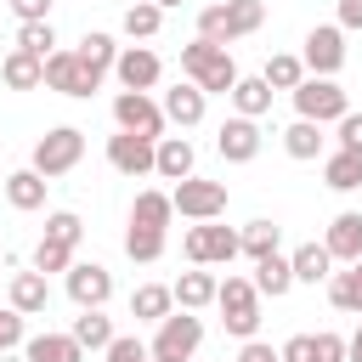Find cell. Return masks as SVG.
I'll return each instance as SVG.
<instances>
[{
  "label": "cell",
  "mask_w": 362,
  "mask_h": 362,
  "mask_svg": "<svg viewBox=\"0 0 362 362\" xmlns=\"http://www.w3.org/2000/svg\"><path fill=\"white\" fill-rule=\"evenodd\" d=\"M175 215H187V221H221L226 215V181H204V175H187V181H175Z\"/></svg>",
  "instance_id": "obj_11"
},
{
  "label": "cell",
  "mask_w": 362,
  "mask_h": 362,
  "mask_svg": "<svg viewBox=\"0 0 362 362\" xmlns=\"http://www.w3.org/2000/svg\"><path fill=\"white\" fill-rule=\"evenodd\" d=\"M170 288H175V305H187V311H204V305H215V294H221V277H215L209 266H192V272H181Z\"/></svg>",
  "instance_id": "obj_20"
},
{
  "label": "cell",
  "mask_w": 362,
  "mask_h": 362,
  "mask_svg": "<svg viewBox=\"0 0 362 362\" xmlns=\"http://www.w3.org/2000/svg\"><path fill=\"white\" fill-rule=\"evenodd\" d=\"M288 260H294V283H328V277H334V255H328V243H300Z\"/></svg>",
  "instance_id": "obj_28"
},
{
  "label": "cell",
  "mask_w": 362,
  "mask_h": 362,
  "mask_svg": "<svg viewBox=\"0 0 362 362\" xmlns=\"http://www.w3.org/2000/svg\"><path fill=\"white\" fill-rule=\"evenodd\" d=\"M153 6H164V11H175V6H187V0H153Z\"/></svg>",
  "instance_id": "obj_48"
},
{
  "label": "cell",
  "mask_w": 362,
  "mask_h": 362,
  "mask_svg": "<svg viewBox=\"0 0 362 362\" xmlns=\"http://www.w3.org/2000/svg\"><path fill=\"white\" fill-rule=\"evenodd\" d=\"M283 362H317V345H311V334H294V339H283Z\"/></svg>",
  "instance_id": "obj_43"
},
{
  "label": "cell",
  "mask_w": 362,
  "mask_h": 362,
  "mask_svg": "<svg viewBox=\"0 0 362 362\" xmlns=\"http://www.w3.org/2000/svg\"><path fill=\"white\" fill-rule=\"evenodd\" d=\"M0 6H6V0H0Z\"/></svg>",
  "instance_id": "obj_49"
},
{
  "label": "cell",
  "mask_w": 362,
  "mask_h": 362,
  "mask_svg": "<svg viewBox=\"0 0 362 362\" xmlns=\"http://www.w3.org/2000/svg\"><path fill=\"white\" fill-rule=\"evenodd\" d=\"M345 362H362V328H356V334L345 339Z\"/></svg>",
  "instance_id": "obj_47"
},
{
  "label": "cell",
  "mask_w": 362,
  "mask_h": 362,
  "mask_svg": "<svg viewBox=\"0 0 362 362\" xmlns=\"http://www.w3.org/2000/svg\"><path fill=\"white\" fill-rule=\"evenodd\" d=\"M322 181H328L334 192H356V187H362V153L334 147V153L322 158Z\"/></svg>",
  "instance_id": "obj_27"
},
{
  "label": "cell",
  "mask_w": 362,
  "mask_h": 362,
  "mask_svg": "<svg viewBox=\"0 0 362 362\" xmlns=\"http://www.w3.org/2000/svg\"><path fill=\"white\" fill-rule=\"evenodd\" d=\"M192 164H198V153H192L187 136H158V164H153V175H164V181H187Z\"/></svg>",
  "instance_id": "obj_21"
},
{
  "label": "cell",
  "mask_w": 362,
  "mask_h": 362,
  "mask_svg": "<svg viewBox=\"0 0 362 362\" xmlns=\"http://www.w3.org/2000/svg\"><path fill=\"white\" fill-rule=\"evenodd\" d=\"M339 147L362 153V113H345V119H339Z\"/></svg>",
  "instance_id": "obj_44"
},
{
  "label": "cell",
  "mask_w": 362,
  "mask_h": 362,
  "mask_svg": "<svg viewBox=\"0 0 362 362\" xmlns=\"http://www.w3.org/2000/svg\"><path fill=\"white\" fill-rule=\"evenodd\" d=\"M170 311H175V288H164V283H141L130 294V317L136 322H164Z\"/></svg>",
  "instance_id": "obj_26"
},
{
  "label": "cell",
  "mask_w": 362,
  "mask_h": 362,
  "mask_svg": "<svg viewBox=\"0 0 362 362\" xmlns=\"http://www.w3.org/2000/svg\"><path fill=\"white\" fill-rule=\"evenodd\" d=\"M17 345H23V311H17V305H6V311H0V356H6V351H17Z\"/></svg>",
  "instance_id": "obj_40"
},
{
  "label": "cell",
  "mask_w": 362,
  "mask_h": 362,
  "mask_svg": "<svg viewBox=\"0 0 362 362\" xmlns=\"http://www.w3.org/2000/svg\"><path fill=\"white\" fill-rule=\"evenodd\" d=\"M311 345H317V362H345V339L339 334H311Z\"/></svg>",
  "instance_id": "obj_42"
},
{
  "label": "cell",
  "mask_w": 362,
  "mask_h": 362,
  "mask_svg": "<svg viewBox=\"0 0 362 362\" xmlns=\"http://www.w3.org/2000/svg\"><path fill=\"white\" fill-rule=\"evenodd\" d=\"M17 51L51 57V51H57V28H51V23H23V28H17Z\"/></svg>",
  "instance_id": "obj_38"
},
{
  "label": "cell",
  "mask_w": 362,
  "mask_h": 362,
  "mask_svg": "<svg viewBox=\"0 0 362 362\" xmlns=\"http://www.w3.org/2000/svg\"><path fill=\"white\" fill-rule=\"evenodd\" d=\"M68 300H74L79 311L107 305V300H113V272H107L102 260H74V266H68Z\"/></svg>",
  "instance_id": "obj_15"
},
{
  "label": "cell",
  "mask_w": 362,
  "mask_h": 362,
  "mask_svg": "<svg viewBox=\"0 0 362 362\" xmlns=\"http://www.w3.org/2000/svg\"><path fill=\"white\" fill-rule=\"evenodd\" d=\"M238 238H243V255L249 260H266V255H277V238L283 232H277V221H249Z\"/></svg>",
  "instance_id": "obj_35"
},
{
  "label": "cell",
  "mask_w": 362,
  "mask_h": 362,
  "mask_svg": "<svg viewBox=\"0 0 362 362\" xmlns=\"http://www.w3.org/2000/svg\"><path fill=\"white\" fill-rule=\"evenodd\" d=\"M23 356L28 362H85V345L74 334H34V339H23Z\"/></svg>",
  "instance_id": "obj_23"
},
{
  "label": "cell",
  "mask_w": 362,
  "mask_h": 362,
  "mask_svg": "<svg viewBox=\"0 0 362 362\" xmlns=\"http://www.w3.org/2000/svg\"><path fill=\"white\" fill-rule=\"evenodd\" d=\"M96 74H113V62H119V45H113V34H85L79 45H74Z\"/></svg>",
  "instance_id": "obj_36"
},
{
  "label": "cell",
  "mask_w": 362,
  "mask_h": 362,
  "mask_svg": "<svg viewBox=\"0 0 362 362\" xmlns=\"http://www.w3.org/2000/svg\"><path fill=\"white\" fill-rule=\"evenodd\" d=\"M322 243H328V255L334 260H362V215L356 209H339L334 221H328V232H322Z\"/></svg>",
  "instance_id": "obj_18"
},
{
  "label": "cell",
  "mask_w": 362,
  "mask_h": 362,
  "mask_svg": "<svg viewBox=\"0 0 362 362\" xmlns=\"http://www.w3.org/2000/svg\"><path fill=\"white\" fill-rule=\"evenodd\" d=\"M339 28H362V0H339Z\"/></svg>",
  "instance_id": "obj_46"
},
{
  "label": "cell",
  "mask_w": 362,
  "mask_h": 362,
  "mask_svg": "<svg viewBox=\"0 0 362 362\" xmlns=\"http://www.w3.org/2000/svg\"><path fill=\"white\" fill-rule=\"evenodd\" d=\"M102 362H153V351H147V339H136V334H113V345L102 351Z\"/></svg>",
  "instance_id": "obj_39"
},
{
  "label": "cell",
  "mask_w": 362,
  "mask_h": 362,
  "mask_svg": "<svg viewBox=\"0 0 362 362\" xmlns=\"http://www.w3.org/2000/svg\"><path fill=\"white\" fill-rule=\"evenodd\" d=\"M198 345H204V317L181 305V311H170V317L158 322V334H153V345H147V351H153L158 362H192V351H198Z\"/></svg>",
  "instance_id": "obj_7"
},
{
  "label": "cell",
  "mask_w": 362,
  "mask_h": 362,
  "mask_svg": "<svg viewBox=\"0 0 362 362\" xmlns=\"http://www.w3.org/2000/svg\"><path fill=\"white\" fill-rule=\"evenodd\" d=\"M300 62H305V74H328V79H334V74L345 68V28H339V23H317V28L305 34V57H300Z\"/></svg>",
  "instance_id": "obj_14"
},
{
  "label": "cell",
  "mask_w": 362,
  "mask_h": 362,
  "mask_svg": "<svg viewBox=\"0 0 362 362\" xmlns=\"http://www.w3.org/2000/svg\"><path fill=\"white\" fill-rule=\"evenodd\" d=\"M260 119H243V113H232L221 130H215V153L226 158V164H249L255 153H260Z\"/></svg>",
  "instance_id": "obj_17"
},
{
  "label": "cell",
  "mask_w": 362,
  "mask_h": 362,
  "mask_svg": "<svg viewBox=\"0 0 362 362\" xmlns=\"http://www.w3.org/2000/svg\"><path fill=\"white\" fill-rule=\"evenodd\" d=\"M215 305H221V328L226 334L255 339V328H260V288H255V277H226Z\"/></svg>",
  "instance_id": "obj_6"
},
{
  "label": "cell",
  "mask_w": 362,
  "mask_h": 362,
  "mask_svg": "<svg viewBox=\"0 0 362 362\" xmlns=\"http://www.w3.org/2000/svg\"><path fill=\"white\" fill-rule=\"evenodd\" d=\"M181 74H187L204 96H232V85L243 79L238 62H232V51L215 45V40H192V45H181Z\"/></svg>",
  "instance_id": "obj_2"
},
{
  "label": "cell",
  "mask_w": 362,
  "mask_h": 362,
  "mask_svg": "<svg viewBox=\"0 0 362 362\" xmlns=\"http://www.w3.org/2000/svg\"><path fill=\"white\" fill-rule=\"evenodd\" d=\"M45 187H51V181H45L34 164H28V170H11V175H6V204L23 209V215H28V209H45Z\"/></svg>",
  "instance_id": "obj_22"
},
{
  "label": "cell",
  "mask_w": 362,
  "mask_h": 362,
  "mask_svg": "<svg viewBox=\"0 0 362 362\" xmlns=\"http://www.w3.org/2000/svg\"><path fill=\"white\" fill-rule=\"evenodd\" d=\"M11 305H17L23 317H40V311L51 305V283H45V272H17V277H11Z\"/></svg>",
  "instance_id": "obj_25"
},
{
  "label": "cell",
  "mask_w": 362,
  "mask_h": 362,
  "mask_svg": "<svg viewBox=\"0 0 362 362\" xmlns=\"http://www.w3.org/2000/svg\"><path fill=\"white\" fill-rule=\"evenodd\" d=\"M107 164L119 170V175H153V164H158V141L153 136H136V130H119V136H107Z\"/></svg>",
  "instance_id": "obj_13"
},
{
  "label": "cell",
  "mask_w": 362,
  "mask_h": 362,
  "mask_svg": "<svg viewBox=\"0 0 362 362\" xmlns=\"http://www.w3.org/2000/svg\"><path fill=\"white\" fill-rule=\"evenodd\" d=\"M255 288L272 294V300H283V294L294 288V260H288V255H266V260H255Z\"/></svg>",
  "instance_id": "obj_29"
},
{
  "label": "cell",
  "mask_w": 362,
  "mask_h": 362,
  "mask_svg": "<svg viewBox=\"0 0 362 362\" xmlns=\"http://www.w3.org/2000/svg\"><path fill=\"white\" fill-rule=\"evenodd\" d=\"M158 28H164V6H153V0L124 6V40H153Z\"/></svg>",
  "instance_id": "obj_32"
},
{
  "label": "cell",
  "mask_w": 362,
  "mask_h": 362,
  "mask_svg": "<svg viewBox=\"0 0 362 362\" xmlns=\"http://www.w3.org/2000/svg\"><path fill=\"white\" fill-rule=\"evenodd\" d=\"M260 23H266V0H221V6H204L198 11V40L232 45V40L255 34Z\"/></svg>",
  "instance_id": "obj_3"
},
{
  "label": "cell",
  "mask_w": 362,
  "mask_h": 362,
  "mask_svg": "<svg viewBox=\"0 0 362 362\" xmlns=\"http://www.w3.org/2000/svg\"><path fill=\"white\" fill-rule=\"evenodd\" d=\"M288 96H294V113H300V119H311V124H339V119L351 113L345 85H339V79H328V74H305Z\"/></svg>",
  "instance_id": "obj_4"
},
{
  "label": "cell",
  "mask_w": 362,
  "mask_h": 362,
  "mask_svg": "<svg viewBox=\"0 0 362 362\" xmlns=\"http://www.w3.org/2000/svg\"><path fill=\"white\" fill-rule=\"evenodd\" d=\"M170 215H175V198H170V192H158V187L136 192V204H130V226H124V255H130L136 266H153V260L164 255Z\"/></svg>",
  "instance_id": "obj_1"
},
{
  "label": "cell",
  "mask_w": 362,
  "mask_h": 362,
  "mask_svg": "<svg viewBox=\"0 0 362 362\" xmlns=\"http://www.w3.org/2000/svg\"><path fill=\"white\" fill-rule=\"evenodd\" d=\"M260 79H266L272 90H294V85L305 79V62H300V57H288V51H277V57L266 62V74H260Z\"/></svg>",
  "instance_id": "obj_37"
},
{
  "label": "cell",
  "mask_w": 362,
  "mask_h": 362,
  "mask_svg": "<svg viewBox=\"0 0 362 362\" xmlns=\"http://www.w3.org/2000/svg\"><path fill=\"white\" fill-rule=\"evenodd\" d=\"M232 107L243 113V119H266V107H272V85L255 74V79H238L232 85Z\"/></svg>",
  "instance_id": "obj_33"
},
{
  "label": "cell",
  "mask_w": 362,
  "mask_h": 362,
  "mask_svg": "<svg viewBox=\"0 0 362 362\" xmlns=\"http://www.w3.org/2000/svg\"><path fill=\"white\" fill-rule=\"evenodd\" d=\"M113 74H119V85H124V90H153V85L164 79V62H158V51H153V45H119Z\"/></svg>",
  "instance_id": "obj_16"
},
{
  "label": "cell",
  "mask_w": 362,
  "mask_h": 362,
  "mask_svg": "<svg viewBox=\"0 0 362 362\" xmlns=\"http://www.w3.org/2000/svg\"><path fill=\"white\" fill-rule=\"evenodd\" d=\"M0 79L11 85V90H34V85H45V57H34V51H6V62H0Z\"/></svg>",
  "instance_id": "obj_24"
},
{
  "label": "cell",
  "mask_w": 362,
  "mask_h": 362,
  "mask_svg": "<svg viewBox=\"0 0 362 362\" xmlns=\"http://www.w3.org/2000/svg\"><path fill=\"white\" fill-rule=\"evenodd\" d=\"M181 249H187L192 266H226V260L243 255V238H238L232 226H221V221H198V226L181 238Z\"/></svg>",
  "instance_id": "obj_9"
},
{
  "label": "cell",
  "mask_w": 362,
  "mask_h": 362,
  "mask_svg": "<svg viewBox=\"0 0 362 362\" xmlns=\"http://www.w3.org/2000/svg\"><path fill=\"white\" fill-rule=\"evenodd\" d=\"M85 351H107L113 345V317H102V305H90V311H79L74 317V328H68Z\"/></svg>",
  "instance_id": "obj_31"
},
{
  "label": "cell",
  "mask_w": 362,
  "mask_h": 362,
  "mask_svg": "<svg viewBox=\"0 0 362 362\" xmlns=\"http://www.w3.org/2000/svg\"><path fill=\"white\" fill-rule=\"evenodd\" d=\"M283 153H288V158H300V164H305V158H317V153H322V124L294 119V124L283 130Z\"/></svg>",
  "instance_id": "obj_34"
},
{
  "label": "cell",
  "mask_w": 362,
  "mask_h": 362,
  "mask_svg": "<svg viewBox=\"0 0 362 362\" xmlns=\"http://www.w3.org/2000/svg\"><path fill=\"white\" fill-rule=\"evenodd\" d=\"M17 11V23H51V0H6Z\"/></svg>",
  "instance_id": "obj_41"
},
{
  "label": "cell",
  "mask_w": 362,
  "mask_h": 362,
  "mask_svg": "<svg viewBox=\"0 0 362 362\" xmlns=\"http://www.w3.org/2000/svg\"><path fill=\"white\" fill-rule=\"evenodd\" d=\"M79 158H85V130H79V124H57V130H45V136L34 141V170H40L45 181L68 175Z\"/></svg>",
  "instance_id": "obj_8"
},
{
  "label": "cell",
  "mask_w": 362,
  "mask_h": 362,
  "mask_svg": "<svg viewBox=\"0 0 362 362\" xmlns=\"http://www.w3.org/2000/svg\"><path fill=\"white\" fill-rule=\"evenodd\" d=\"M238 362H283V351H272V345H260V339H243Z\"/></svg>",
  "instance_id": "obj_45"
},
{
  "label": "cell",
  "mask_w": 362,
  "mask_h": 362,
  "mask_svg": "<svg viewBox=\"0 0 362 362\" xmlns=\"http://www.w3.org/2000/svg\"><path fill=\"white\" fill-rule=\"evenodd\" d=\"M328 300H334V311L362 317V260H351L345 272H334V277H328Z\"/></svg>",
  "instance_id": "obj_30"
},
{
  "label": "cell",
  "mask_w": 362,
  "mask_h": 362,
  "mask_svg": "<svg viewBox=\"0 0 362 362\" xmlns=\"http://www.w3.org/2000/svg\"><path fill=\"white\" fill-rule=\"evenodd\" d=\"M45 85L62 90V96H96V90H102V74H96L79 51H62V45H57V51L45 57Z\"/></svg>",
  "instance_id": "obj_10"
},
{
  "label": "cell",
  "mask_w": 362,
  "mask_h": 362,
  "mask_svg": "<svg viewBox=\"0 0 362 362\" xmlns=\"http://www.w3.org/2000/svg\"><path fill=\"white\" fill-rule=\"evenodd\" d=\"M113 124H119V130H136V136H153V141H158L170 119H164V102H153L147 90H119V96H113Z\"/></svg>",
  "instance_id": "obj_12"
},
{
  "label": "cell",
  "mask_w": 362,
  "mask_h": 362,
  "mask_svg": "<svg viewBox=\"0 0 362 362\" xmlns=\"http://www.w3.org/2000/svg\"><path fill=\"white\" fill-rule=\"evenodd\" d=\"M204 107H209V96L187 79V85H170L164 90V119L170 124H181V130H192V124H204Z\"/></svg>",
  "instance_id": "obj_19"
},
{
  "label": "cell",
  "mask_w": 362,
  "mask_h": 362,
  "mask_svg": "<svg viewBox=\"0 0 362 362\" xmlns=\"http://www.w3.org/2000/svg\"><path fill=\"white\" fill-rule=\"evenodd\" d=\"M79 238H85V221L74 215V209H57L51 221H45V238H40V249H34V272H68L74 266V249H79Z\"/></svg>",
  "instance_id": "obj_5"
}]
</instances>
